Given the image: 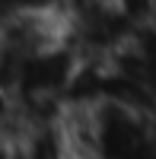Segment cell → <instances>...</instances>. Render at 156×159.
Instances as JSON below:
<instances>
[{"mask_svg":"<svg viewBox=\"0 0 156 159\" xmlns=\"http://www.w3.org/2000/svg\"><path fill=\"white\" fill-rule=\"evenodd\" d=\"M96 159H156L153 111L99 102L93 108Z\"/></svg>","mask_w":156,"mask_h":159,"instance_id":"6da1fadb","label":"cell"},{"mask_svg":"<svg viewBox=\"0 0 156 159\" xmlns=\"http://www.w3.org/2000/svg\"><path fill=\"white\" fill-rule=\"evenodd\" d=\"M76 64H80L76 48L67 38H61V42L48 45L45 51L19 61L13 67L10 89L16 99H25V102H57L61 105Z\"/></svg>","mask_w":156,"mask_h":159,"instance_id":"7a4b0ae2","label":"cell"},{"mask_svg":"<svg viewBox=\"0 0 156 159\" xmlns=\"http://www.w3.org/2000/svg\"><path fill=\"white\" fill-rule=\"evenodd\" d=\"M112 7L121 13L124 22H131L134 29H150L156 16V0H112Z\"/></svg>","mask_w":156,"mask_h":159,"instance_id":"3957f363","label":"cell"}]
</instances>
